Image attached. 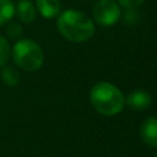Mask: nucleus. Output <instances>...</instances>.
I'll list each match as a JSON object with an SVG mask.
<instances>
[{
	"label": "nucleus",
	"mask_w": 157,
	"mask_h": 157,
	"mask_svg": "<svg viewBox=\"0 0 157 157\" xmlns=\"http://www.w3.org/2000/svg\"><path fill=\"white\" fill-rule=\"evenodd\" d=\"M59 33L72 43H83L94 34V22L83 12L69 9L61 12L56 20Z\"/></svg>",
	"instance_id": "nucleus-1"
},
{
	"label": "nucleus",
	"mask_w": 157,
	"mask_h": 157,
	"mask_svg": "<svg viewBox=\"0 0 157 157\" xmlns=\"http://www.w3.org/2000/svg\"><path fill=\"white\" fill-rule=\"evenodd\" d=\"M90 102L96 112L105 117L119 114L125 105L123 92L109 82H98L90 91Z\"/></svg>",
	"instance_id": "nucleus-2"
},
{
	"label": "nucleus",
	"mask_w": 157,
	"mask_h": 157,
	"mask_svg": "<svg viewBox=\"0 0 157 157\" xmlns=\"http://www.w3.org/2000/svg\"><path fill=\"white\" fill-rule=\"evenodd\" d=\"M11 56L15 64L25 71H37L44 63V53L38 43L29 38L16 40L11 49Z\"/></svg>",
	"instance_id": "nucleus-3"
},
{
	"label": "nucleus",
	"mask_w": 157,
	"mask_h": 157,
	"mask_svg": "<svg viewBox=\"0 0 157 157\" xmlns=\"http://www.w3.org/2000/svg\"><path fill=\"white\" fill-rule=\"evenodd\" d=\"M92 13L96 23L109 27L120 18V7L115 0H99L94 4Z\"/></svg>",
	"instance_id": "nucleus-4"
},
{
	"label": "nucleus",
	"mask_w": 157,
	"mask_h": 157,
	"mask_svg": "<svg viewBox=\"0 0 157 157\" xmlns=\"http://www.w3.org/2000/svg\"><path fill=\"white\" fill-rule=\"evenodd\" d=\"M151 102H152L151 94L145 90H135L125 98V104L131 110H136V112L146 110L151 105Z\"/></svg>",
	"instance_id": "nucleus-5"
},
{
	"label": "nucleus",
	"mask_w": 157,
	"mask_h": 157,
	"mask_svg": "<svg viewBox=\"0 0 157 157\" xmlns=\"http://www.w3.org/2000/svg\"><path fill=\"white\" fill-rule=\"evenodd\" d=\"M140 135L146 145L157 147V117H148L142 121Z\"/></svg>",
	"instance_id": "nucleus-6"
},
{
	"label": "nucleus",
	"mask_w": 157,
	"mask_h": 157,
	"mask_svg": "<svg viewBox=\"0 0 157 157\" xmlns=\"http://www.w3.org/2000/svg\"><path fill=\"white\" fill-rule=\"evenodd\" d=\"M36 10L31 0H20L15 7V13L21 22L31 23L36 18Z\"/></svg>",
	"instance_id": "nucleus-7"
},
{
	"label": "nucleus",
	"mask_w": 157,
	"mask_h": 157,
	"mask_svg": "<svg viewBox=\"0 0 157 157\" xmlns=\"http://www.w3.org/2000/svg\"><path fill=\"white\" fill-rule=\"evenodd\" d=\"M36 9L44 18H54L60 13L59 0H36Z\"/></svg>",
	"instance_id": "nucleus-8"
},
{
	"label": "nucleus",
	"mask_w": 157,
	"mask_h": 157,
	"mask_svg": "<svg viewBox=\"0 0 157 157\" xmlns=\"http://www.w3.org/2000/svg\"><path fill=\"white\" fill-rule=\"evenodd\" d=\"M15 15V5L11 0H0V26L10 22Z\"/></svg>",
	"instance_id": "nucleus-9"
},
{
	"label": "nucleus",
	"mask_w": 157,
	"mask_h": 157,
	"mask_svg": "<svg viewBox=\"0 0 157 157\" xmlns=\"http://www.w3.org/2000/svg\"><path fill=\"white\" fill-rule=\"evenodd\" d=\"M0 77L7 86H16L20 82V74L12 66H2L0 71Z\"/></svg>",
	"instance_id": "nucleus-10"
},
{
	"label": "nucleus",
	"mask_w": 157,
	"mask_h": 157,
	"mask_svg": "<svg viewBox=\"0 0 157 157\" xmlns=\"http://www.w3.org/2000/svg\"><path fill=\"white\" fill-rule=\"evenodd\" d=\"M11 55V49L7 43V40L0 36V67L5 66V64L9 60V56Z\"/></svg>",
	"instance_id": "nucleus-11"
},
{
	"label": "nucleus",
	"mask_w": 157,
	"mask_h": 157,
	"mask_svg": "<svg viewBox=\"0 0 157 157\" xmlns=\"http://www.w3.org/2000/svg\"><path fill=\"white\" fill-rule=\"evenodd\" d=\"M6 33L11 39L18 40L21 39V36H22V27L17 22H11L6 28Z\"/></svg>",
	"instance_id": "nucleus-12"
},
{
	"label": "nucleus",
	"mask_w": 157,
	"mask_h": 157,
	"mask_svg": "<svg viewBox=\"0 0 157 157\" xmlns=\"http://www.w3.org/2000/svg\"><path fill=\"white\" fill-rule=\"evenodd\" d=\"M115 1H117L118 5H120V6L125 7V9L131 10V9H135V7L140 6L145 0H115Z\"/></svg>",
	"instance_id": "nucleus-13"
},
{
	"label": "nucleus",
	"mask_w": 157,
	"mask_h": 157,
	"mask_svg": "<svg viewBox=\"0 0 157 157\" xmlns=\"http://www.w3.org/2000/svg\"><path fill=\"white\" fill-rule=\"evenodd\" d=\"M156 157H157V153H156Z\"/></svg>",
	"instance_id": "nucleus-14"
}]
</instances>
